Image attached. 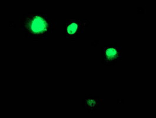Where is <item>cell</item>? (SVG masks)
Instances as JSON below:
<instances>
[{
    "mask_svg": "<svg viewBox=\"0 0 156 118\" xmlns=\"http://www.w3.org/2000/svg\"><path fill=\"white\" fill-rule=\"evenodd\" d=\"M103 57L105 64H113L121 58L120 48L116 45H108L103 50Z\"/></svg>",
    "mask_w": 156,
    "mask_h": 118,
    "instance_id": "3",
    "label": "cell"
},
{
    "mask_svg": "<svg viewBox=\"0 0 156 118\" xmlns=\"http://www.w3.org/2000/svg\"><path fill=\"white\" fill-rule=\"evenodd\" d=\"M87 25V21L81 20H69L65 24L64 32L66 37L75 39L80 35Z\"/></svg>",
    "mask_w": 156,
    "mask_h": 118,
    "instance_id": "2",
    "label": "cell"
},
{
    "mask_svg": "<svg viewBox=\"0 0 156 118\" xmlns=\"http://www.w3.org/2000/svg\"><path fill=\"white\" fill-rule=\"evenodd\" d=\"M24 27L27 34L31 37L40 38L44 37L52 28L50 20L41 15H31L27 17Z\"/></svg>",
    "mask_w": 156,
    "mask_h": 118,
    "instance_id": "1",
    "label": "cell"
}]
</instances>
